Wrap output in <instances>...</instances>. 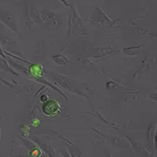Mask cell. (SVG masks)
Instances as JSON below:
<instances>
[{
    "label": "cell",
    "instance_id": "obj_1",
    "mask_svg": "<svg viewBox=\"0 0 157 157\" xmlns=\"http://www.w3.org/2000/svg\"><path fill=\"white\" fill-rule=\"evenodd\" d=\"M27 74L29 76H31L33 80L39 82H43L44 85H48L49 86H51V83H49L46 80H44L43 76H44V73H45V70L42 65L40 64H37V63H34V64H29V66L27 67Z\"/></svg>",
    "mask_w": 157,
    "mask_h": 157
},
{
    "label": "cell",
    "instance_id": "obj_16",
    "mask_svg": "<svg viewBox=\"0 0 157 157\" xmlns=\"http://www.w3.org/2000/svg\"><path fill=\"white\" fill-rule=\"evenodd\" d=\"M61 3H63L64 5H66V6H69V4H68V2L66 1V0H59Z\"/></svg>",
    "mask_w": 157,
    "mask_h": 157
},
{
    "label": "cell",
    "instance_id": "obj_9",
    "mask_svg": "<svg viewBox=\"0 0 157 157\" xmlns=\"http://www.w3.org/2000/svg\"><path fill=\"white\" fill-rule=\"evenodd\" d=\"M52 59H53V62L59 66H65L70 62V60L64 55H54L52 56Z\"/></svg>",
    "mask_w": 157,
    "mask_h": 157
},
{
    "label": "cell",
    "instance_id": "obj_17",
    "mask_svg": "<svg viewBox=\"0 0 157 157\" xmlns=\"http://www.w3.org/2000/svg\"><path fill=\"white\" fill-rule=\"evenodd\" d=\"M0 139H1V130H0Z\"/></svg>",
    "mask_w": 157,
    "mask_h": 157
},
{
    "label": "cell",
    "instance_id": "obj_11",
    "mask_svg": "<svg viewBox=\"0 0 157 157\" xmlns=\"http://www.w3.org/2000/svg\"><path fill=\"white\" fill-rule=\"evenodd\" d=\"M40 147H41L42 149H44V151H45L46 153L49 154V156H50V157H53V152H54V150L51 148L50 146H49V145H46V144H40Z\"/></svg>",
    "mask_w": 157,
    "mask_h": 157
},
{
    "label": "cell",
    "instance_id": "obj_10",
    "mask_svg": "<svg viewBox=\"0 0 157 157\" xmlns=\"http://www.w3.org/2000/svg\"><path fill=\"white\" fill-rule=\"evenodd\" d=\"M141 50V46H134V47H127L123 49V52H124L126 55L129 56H136L137 54H140Z\"/></svg>",
    "mask_w": 157,
    "mask_h": 157
},
{
    "label": "cell",
    "instance_id": "obj_12",
    "mask_svg": "<svg viewBox=\"0 0 157 157\" xmlns=\"http://www.w3.org/2000/svg\"><path fill=\"white\" fill-rule=\"evenodd\" d=\"M69 153L71 154L72 157H81V151L78 150V148H75V147H74V149L72 151L70 150Z\"/></svg>",
    "mask_w": 157,
    "mask_h": 157
},
{
    "label": "cell",
    "instance_id": "obj_5",
    "mask_svg": "<svg viewBox=\"0 0 157 157\" xmlns=\"http://www.w3.org/2000/svg\"><path fill=\"white\" fill-rule=\"evenodd\" d=\"M40 20L43 22H51L53 19H55L56 17V14L54 13L51 10H48V9H43L40 11Z\"/></svg>",
    "mask_w": 157,
    "mask_h": 157
},
{
    "label": "cell",
    "instance_id": "obj_2",
    "mask_svg": "<svg viewBox=\"0 0 157 157\" xmlns=\"http://www.w3.org/2000/svg\"><path fill=\"white\" fill-rule=\"evenodd\" d=\"M41 109H42V112L46 116L54 117L61 112V106L57 100L51 99V100H47L45 102H43Z\"/></svg>",
    "mask_w": 157,
    "mask_h": 157
},
{
    "label": "cell",
    "instance_id": "obj_18",
    "mask_svg": "<svg viewBox=\"0 0 157 157\" xmlns=\"http://www.w3.org/2000/svg\"><path fill=\"white\" fill-rule=\"evenodd\" d=\"M109 157H113V156H112V155H111V154H110V155H109Z\"/></svg>",
    "mask_w": 157,
    "mask_h": 157
},
{
    "label": "cell",
    "instance_id": "obj_14",
    "mask_svg": "<svg viewBox=\"0 0 157 157\" xmlns=\"http://www.w3.org/2000/svg\"><path fill=\"white\" fill-rule=\"evenodd\" d=\"M61 154H63V156H64V157H72V156H71V154L69 153L68 151H66V150L61 151Z\"/></svg>",
    "mask_w": 157,
    "mask_h": 157
},
{
    "label": "cell",
    "instance_id": "obj_7",
    "mask_svg": "<svg viewBox=\"0 0 157 157\" xmlns=\"http://www.w3.org/2000/svg\"><path fill=\"white\" fill-rule=\"evenodd\" d=\"M156 124L153 122L151 123L150 126L147 129V140L150 141L153 146H155V132H156Z\"/></svg>",
    "mask_w": 157,
    "mask_h": 157
},
{
    "label": "cell",
    "instance_id": "obj_13",
    "mask_svg": "<svg viewBox=\"0 0 157 157\" xmlns=\"http://www.w3.org/2000/svg\"><path fill=\"white\" fill-rule=\"evenodd\" d=\"M47 100H48V96H47L46 94H43V95L40 96V101H41V102H45V101H47Z\"/></svg>",
    "mask_w": 157,
    "mask_h": 157
},
{
    "label": "cell",
    "instance_id": "obj_4",
    "mask_svg": "<svg viewBox=\"0 0 157 157\" xmlns=\"http://www.w3.org/2000/svg\"><path fill=\"white\" fill-rule=\"evenodd\" d=\"M0 20L1 22L4 23L6 26L11 29V31L18 33V25L14 16L11 14V12H4L0 14Z\"/></svg>",
    "mask_w": 157,
    "mask_h": 157
},
{
    "label": "cell",
    "instance_id": "obj_8",
    "mask_svg": "<svg viewBox=\"0 0 157 157\" xmlns=\"http://www.w3.org/2000/svg\"><path fill=\"white\" fill-rule=\"evenodd\" d=\"M129 140L132 142V146L135 147L137 152H140V153H141V154H147L148 156H151L150 153H148V151L144 148V146L140 144V141H137L136 140H132V139H131V137H129Z\"/></svg>",
    "mask_w": 157,
    "mask_h": 157
},
{
    "label": "cell",
    "instance_id": "obj_3",
    "mask_svg": "<svg viewBox=\"0 0 157 157\" xmlns=\"http://www.w3.org/2000/svg\"><path fill=\"white\" fill-rule=\"evenodd\" d=\"M49 78H52L54 82H56L58 85H60L61 86L67 88L69 90L75 91V88H74V83L72 82V80L67 76L64 75H60V74H54V73H50V76Z\"/></svg>",
    "mask_w": 157,
    "mask_h": 157
},
{
    "label": "cell",
    "instance_id": "obj_15",
    "mask_svg": "<svg viewBox=\"0 0 157 157\" xmlns=\"http://www.w3.org/2000/svg\"><path fill=\"white\" fill-rule=\"evenodd\" d=\"M0 54H1V56L4 57V53H3V50H2V46H1V42H0Z\"/></svg>",
    "mask_w": 157,
    "mask_h": 157
},
{
    "label": "cell",
    "instance_id": "obj_6",
    "mask_svg": "<svg viewBox=\"0 0 157 157\" xmlns=\"http://www.w3.org/2000/svg\"><path fill=\"white\" fill-rule=\"evenodd\" d=\"M113 52H114V49L113 48H100V49H98V50H96L93 57L96 59H101V58L111 55V54H113Z\"/></svg>",
    "mask_w": 157,
    "mask_h": 157
}]
</instances>
